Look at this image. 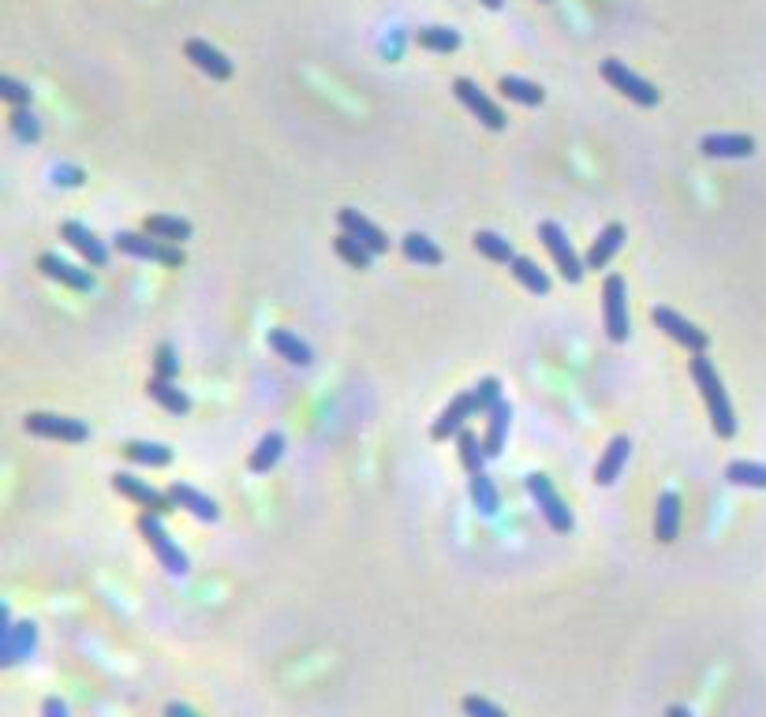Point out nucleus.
Segmentation results:
<instances>
[{
    "mask_svg": "<svg viewBox=\"0 0 766 717\" xmlns=\"http://www.w3.org/2000/svg\"><path fill=\"white\" fill-rule=\"evenodd\" d=\"M124 452H128L131 464H142V467H169L172 464V449L169 445H157V441H131Z\"/></svg>",
    "mask_w": 766,
    "mask_h": 717,
    "instance_id": "72a5a7b5",
    "label": "nucleus"
},
{
    "mask_svg": "<svg viewBox=\"0 0 766 717\" xmlns=\"http://www.w3.org/2000/svg\"><path fill=\"white\" fill-rule=\"evenodd\" d=\"M42 717H71L68 714V703L64 699H57V695H49L42 703Z\"/></svg>",
    "mask_w": 766,
    "mask_h": 717,
    "instance_id": "79ce46f5",
    "label": "nucleus"
},
{
    "mask_svg": "<svg viewBox=\"0 0 766 717\" xmlns=\"http://www.w3.org/2000/svg\"><path fill=\"white\" fill-rule=\"evenodd\" d=\"M497 400H501V381H497V378H483L479 385H471L468 393L456 396L453 404L441 411L438 422H434V430H430V437H434V441H449V437L460 434V430L468 426L471 415H479V411H490Z\"/></svg>",
    "mask_w": 766,
    "mask_h": 717,
    "instance_id": "f257e3e1",
    "label": "nucleus"
},
{
    "mask_svg": "<svg viewBox=\"0 0 766 717\" xmlns=\"http://www.w3.org/2000/svg\"><path fill=\"white\" fill-rule=\"evenodd\" d=\"M509 269H512V277L524 284L531 296H550V277H546L531 258H520V254H516V262H512Z\"/></svg>",
    "mask_w": 766,
    "mask_h": 717,
    "instance_id": "473e14b6",
    "label": "nucleus"
},
{
    "mask_svg": "<svg viewBox=\"0 0 766 717\" xmlns=\"http://www.w3.org/2000/svg\"><path fill=\"white\" fill-rule=\"evenodd\" d=\"M497 90H501L509 101H516V105H527V109H535V105L546 101V90H542L539 83H527V79H520V75H501Z\"/></svg>",
    "mask_w": 766,
    "mask_h": 717,
    "instance_id": "cd10ccee",
    "label": "nucleus"
},
{
    "mask_svg": "<svg viewBox=\"0 0 766 717\" xmlns=\"http://www.w3.org/2000/svg\"><path fill=\"white\" fill-rule=\"evenodd\" d=\"M400 251H404V258L415 262V266H441V258H445L438 243L430 236H423V232H408V236L400 239Z\"/></svg>",
    "mask_w": 766,
    "mask_h": 717,
    "instance_id": "a878e982",
    "label": "nucleus"
},
{
    "mask_svg": "<svg viewBox=\"0 0 766 717\" xmlns=\"http://www.w3.org/2000/svg\"><path fill=\"white\" fill-rule=\"evenodd\" d=\"M165 717H195L187 706H180V703H169V710H165Z\"/></svg>",
    "mask_w": 766,
    "mask_h": 717,
    "instance_id": "c03bdc74",
    "label": "nucleus"
},
{
    "mask_svg": "<svg viewBox=\"0 0 766 717\" xmlns=\"http://www.w3.org/2000/svg\"><path fill=\"white\" fill-rule=\"evenodd\" d=\"M333 247H337V254H341V258L352 269H370V266H374V251H370V247H363L359 239H352L348 232H341V236L333 239Z\"/></svg>",
    "mask_w": 766,
    "mask_h": 717,
    "instance_id": "e433bc0d",
    "label": "nucleus"
},
{
    "mask_svg": "<svg viewBox=\"0 0 766 717\" xmlns=\"http://www.w3.org/2000/svg\"><path fill=\"white\" fill-rule=\"evenodd\" d=\"M116 251L128 254V258H142V262H157V266H172V269L184 266V251H180V247H172L165 239L146 236V232H120V236H116Z\"/></svg>",
    "mask_w": 766,
    "mask_h": 717,
    "instance_id": "39448f33",
    "label": "nucleus"
},
{
    "mask_svg": "<svg viewBox=\"0 0 766 717\" xmlns=\"http://www.w3.org/2000/svg\"><path fill=\"white\" fill-rule=\"evenodd\" d=\"M677 531H681V497L666 490L658 497V512H654V538L669 546V542H677Z\"/></svg>",
    "mask_w": 766,
    "mask_h": 717,
    "instance_id": "412c9836",
    "label": "nucleus"
},
{
    "mask_svg": "<svg viewBox=\"0 0 766 717\" xmlns=\"http://www.w3.org/2000/svg\"><path fill=\"white\" fill-rule=\"evenodd\" d=\"M337 221H341V232H348L352 239H359L363 247H370L374 254H382L389 251V239H385V232L374 221H367L359 210H341L337 213Z\"/></svg>",
    "mask_w": 766,
    "mask_h": 717,
    "instance_id": "6ab92c4d",
    "label": "nucleus"
},
{
    "mask_svg": "<svg viewBox=\"0 0 766 717\" xmlns=\"http://www.w3.org/2000/svg\"><path fill=\"white\" fill-rule=\"evenodd\" d=\"M27 426V434H38V437H53V441H68V445H79L90 437L83 419H71V415H49V411H34L23 419Z\"/></svg>",
    "mask_w": 766,
    "mask_h": 717,
    "instance_id": "9d476101",
    "label": "nucleus"
},
{
    "mask_svg": "<svg viewBox=\"0 0 766 717\" xmlns=\"http://www.w3.org/2000/svg\"><path fill=\"white\" fill-rule=\"evenodd\" d=\"M266 344H270L273 352L281 355L284 363H292V366H311L314 363L311 344H307V340H299L292 329H270Z\"/></svg>",
    "mask_w": 766,
    "mask_h": 717,
    "instance_id": "4be33fe9",
    "label": "nucleus"
},
{
    "mask_svg": "<svg viewBox=\"0 0 766 717\" xmlns=\"http://www.w3.org/2000/svg\"><path fill=\"white\" fill-rule=\"evenodd\" d=\"M176 374H180V359H176V348H172V344H157V355H154V378L176 381Z\"/></svg>",
    "mask_w": 766,
    "mask_h": 717,
    "instance_id": "58836bf2",
    "label": "nucleus"
},
{
    "mask_svg": "<svg viewBox=\"0 0 766 717\" xmlns=\"http://www.w3.org/2000/svg\"><path fill=\"white\" fill-rule=\"evenodd\" d=\"M60 236L68 239L71 247L83 254L94 269H101L105 262H109V247H105V243H101V239L94 236L86 225H79V221H64V225H60Z\"/></svg>",
    "mask_w": 766,
    "mask_h": 717,
    "instance_id": "dca6fc26",
    "label": "nucleus"
},
{
    "mask_svg": "<svg viewBox=\"0 0 766 717\" xmlns=\"http://www.w3.org/2000/svg\"><path fill=\"white\" fill-rule=\"evenodd\" d=\"M184 53H187V60L202 71V75H210V79H217V83L232 79V71H236L232 68V60H228L217 45L202 42V38H191V42L184 45Z\"/></svg>",
    "mask_w": 766,
    "mask_h": 717,
    "instance_id": "4468645a",
    "label": "nucleus"
},
{
    "mask_svg": "<svg viewBox=\"0 0 766 717\" xmlns=\"http://www.w3.org/2000/svg\"><path fill=\"white\" fill-rule=\"evenodd\" d=\"M8 124H12V135L19 142H38V139H42V120L30 113V105H27V109H12Z\"/></svg>",
    "mask_w": 766,
    "mask_h": 717,
    "instance_id": "4c0bfd02",
    "label": "nucleus"
},
{
    "mask_svg": "<svg viewBox=\"0 0 766 717\" xmlns=\"http://www.w3.org/2000/svg\"><path fill=\"white\" fill-rule=\"evenodd\" d=\"M509 422H512V404H509V400H497L494 408L486 411V434H483L486 460H497V456L505 452V437H509Z\"/></svg>",
    "mask_w": 766,
    "mask_h": 717,
    "instance_id": "aec40b11",
    "label": "nucleus"
},
{
    "mask_svg": "<svg viewBox=\"0 0 766 717\" xmlns=\"http://www.w3.org/2000/svg\"><path fill=\"white\" fill-rule=\"evenodd\" d=\"M602 299H606V333H610L613 344H625L628 340V284L621 273H610L606 284H602Z\"/></svg>",
    "mask_w": 766,
    "mask_h": 717,
    "instance_id": "6e6552de",
    "label": "nucleus"
},
{
    "mask_svg": "<svg viewBox=\"0 0 766 717\" xmlns=\"http://www.w3.org/2000/svg\"><path fill=\"white\" fill-rule=\"evenodd\" d=\"M471 247L483 254V258H490V262H501V266H512L516 262V251H512V243L505 236H497V232H475L471 236Z\"/></svg>",
    "mask_w": 766,
    "mask_h": 717,
    "instance_id": "7c9ffc66",
    "label": "nucleus"
},
{
    "mask_svg": "<svg viewBox=\"0 0 766 717\" xmlns=\"http://www.w3.org/2000/svg\"><path fill=\"white\" fill-rule=\"evenodd\" d=\"M34 643H38V628L23 620V624H12V613L0 609V661L4 665H15L34 654Z\"/></svg>",
    "mask_w": 766,
    "mask_h": 717,
    "instance_id": "1a4fd4ad",
    "label": "nucleus"
},
{
    "mask_svg": "<svg viewBox=\"0 0 766 717\" xmlns=\"http://www.w3.org/2000/svg\"><path fill=\"white\" fill-rule=\"evenodd\" d=\"M699 150H703V157H752L755 139L740 135V131H714V135H703Z\"/></svg>",
    "mask_w": 766,
    "mask_h": 717,
    "instance_id": "a211bd4d",
    "label": "nucleus"
},
{
    "mask_svg": "<svg viewBox=\"0 0 766 717\" xmlns=\"http://www.w3.org/2000/svg\"><path fill=\"white\" fill-rule=\"evenodd\" d=\"M38 269H42L45 277H53V281L75 288V292H90V288H94V273L83 266H71V262H64L60 254H42V258H38Z\"/></svg>",
    "mask_w": 766,
    "mask_h": 717,
    "instance_id": "f3484780",
    "label": "nucleus"
},
{
    "mask_svg": "<svg viewBox=\"0 0 766 717\" xmlns=\"http://www.w3.org/2000/svg\"><path fill=\"white\" fill-rule=\"evenodd\" d=\"M666 717H692V714H688V706H669Z\"/></svg>",
    "mask_w": 766,
    "mask_h": 717,
    "instance_id": "a18cd8bd",
    "label": "nucleus"
},
{
    "mask_svg": "<svg viewBox=\"0 0 766 717\" xmlns=\"http://www.w3.org/2000/svg\"><path fill=\"white\" fill-rule=\"evenodd\" d=\"M456 441H460V464H464V471L468 475H483V467H486V449H483V441L471 434L468 426L456 434Z\"/></svg>",
    "mask_w": 766,
    "mask_h": 717,
    "instance_id": "f704fd0d",
    "label": "nucleus"
},
{
    "mask_svg": "<svg viewBox=\"0 0 766 717\" xmlns=\"http://www.w3.org/2000/svg\"><path fill=\"white\" fill-rule=\"evenodd\" d=\"M142 232H146V236H154V239H165V243H184V239H191V221L154 213V217H146V221H142Z\"/></svg>",
    "mask_w": 766,
    "mask_h": 717,
    "instance_id": "393cba45",
    "label": "nucleus"
},
{
    "mask_svg": "<svg viewBox=\"0 0 766 717\" xmlns=\"http://www.w3.org/2000/svg\"><path fill=\"white\" fill-rule=\"evenodd\" d=\"M146 393L154 396V400L165 411H172V415H187V411H191V400H187L184 389H176V381L150 378V381H146Z\"/></svg>",
    "mask_w": 766,
    "mask_h": 717,
    "instance_id": "c85d7f7f",
    "label": "nucleus"
},
{
    "mask_svg": "<svg viewBox=\"0 0 766 717\" xmlns=\"http://www.w3.org/2000/svg\"><path fill=\"white\" fill-rule=\"evenodd\" d=\"M453 94H456L460 101H464V105H468V113H471V116H479V124H483V127H490V131H505V124H509V116H505V109L486 98L483 90L471 83V79H456V83H453Z\"/></svg>",
    "mask_w": 766,
    "mask_h": 717,
    "instance_id": "f8f14e48",
    "label": "nucleus"
},
{
    "mask_svg": "<svg viewBox=\"0 0 766 717\" xmlns=\"http://www.w3.org/2000/svg\"><path fill=\"white\" fill-rule=\"evenodd\" d=\"M464 714L468 717H509L501 706H494L490 699H483V695H464Z\"/></svg>",
    "mask_w": 766,
    "mask_h": 717,
    "instance_id": "a19ab883",
    "label": "nucleus"
},
{
    "mask_svg": "<svg viewBox=\"0 0 766 717\" xmlns=\"http://www.w3.org/2000/svg\"><path fill=\"white\" fill-rule=\"evenodd\" d=\"M527 493H531V501L539 505L542 520L550 523V531H557V535H568V531L576 527V520H572V508L561 501V493L554 490V482H550L546 475L531 471V475H527Z\"/></svg>",
    "mask_w": 766,
    "mask_h": 717,
    "instance_id": "20e7f679",
    "label": "nucleus"
},
{
    "mask_svg": "<svg viewBox=\"0 0 766 717\" xmlns=\"http://www.w3.org/2000/svg\"><path fill=\"white\" fill-rule=\"evenodd\" d=\"M542 4H546V0H542Z\"/></svg>",
    "mask_w": 766,
    "mask_h": 717,
    "instance_id": "de8ad7c7",
    "label": "nucleus"
},
{
    "mask_svg": "<svg viewBox=\"0 0 766 717\" xmlns=\"http://www.w3.org/2000/svg\"><path fill=\"white\" fill-rule=\"evenodd\" d=\"M483 4L490 8V12H501V8H505V0H483Z\"/></svg>",
    "mask_w": 766,
    "mask_h": 717,
    "instance_id": "49530a36",
    "label": "nucleus"
},
{
    "mask_svg": "<svg viewBox=\"0 0 766 717\" xmlns=\"http://www.w3.org/2000/svg\"><path fill=\"white\" fill-rule=\"evenodd\" d=\"M113 490L120 493V497L135 501V505H142L146 512H154V516H165L169 508H176L169 501V493H157L154 486H146L142 478L128 475V471H116V475H113Z\"/></svg>",
    "mask_w": 766,
    "mask_h": 717,
    "instance_id": "ddd939ff",
    "label": "nucleus"
},
{
    "mask_svg": "<svg viewBox=\"0 0 766 717\" xmlns=\"http://www.w3.org/2000/svg\"><path fill=\"white\" fill-rule=\"evenodd\" d=\"M0 98L12 101L15 109H27L30 98H34V90H30L27 83H19V79H12V75H4V79H0Z\"/></svg>",
    "mask_w": 766,
    "mask_h": 717,
    "instance_id": "ea45409f",
    "label": "nucleus"
},
{
    "mask_svg": "<svg viewBox=\"0 0 766 717\" xmlns=\"http://www.w3.org/2000/svg\"><path fill=\"white\" fill-rule=\"evenodd\" d=\"M651 322L662 329V333H669V337L677 340V344H684L692 355H703L710 348V337L699 329V325H692L688 318H681L677 310H669V307H654L651 310Z\"/></svg>",
    "mask_w": 766,
    "mask_h": 717,
    "instance_id": "9b49d317",
    "label": "nucleus"
},
{
    "mask_svg": "<svg viewBox=\"0 0 766 717\" xmlns=\"http://www.w3.org/2000/svg\"><path fill=\"white\" fill-rule=\"evenodd\" d=\"M57 183H68V187H75V183H83V172H79V169H57Z\"/></svg>",
    "mask_w": 766,
    "mask_h": 717,
    "instance_id": "37998d69",
    "label": "nucleus"
},
{
    "mask_svg": "<svg viewBox=\"0 0 766 717\" xmlns=\"http://www.w3.org/2000/svg\"><path fill=\"white\" fill-rule=\"evenodd\" d=\"M539 239L546 243V251L554 254L557 273H561V277H565L568 284H580V281H583V269H587V262H583L580 254H576V247L568 243L565 228L557 225V221H542V225H539Z\"/></svg>",
    "mask_w": 766,
    "mask_h": 717,
    "instance_id": "0eeeda50",
    "label": "nucleus"
},
{
    "mask_svg": "<svg viewBox=\"0 0 766 717\" xmlns=\"http://www.w3.org/2000/svg\"><path fill=\"white\" fill-rule=\"evenodd\" d=\"M468 497H471V505L483 512L486 520H494L497 516V508H501V493H497V486L490 482V475H471L468 478Z\"/></svg>",
    "mask_w": 766,
    "mask_h": 717,
    "instance_id": "c756f323",
    "label": "nucleus"
},
{
    "mask_svg": "<svg viewBox=\"0 0 766 717\" xmlns=\"http://www.w3.org/2000/svg\"><path fill=\"white\" fill-rule=\"evenodd\" d=\"M169 501L176 508L191 512V516H195V520H202V523H217V520H221V508H217V501H213V497H206V493H199L195 486H187V482H172V486H169Z\"/></svg>",
    "mask_w": 766,
    "mask_h": 717,
    "instance_id": "2eb2a0df",
    "label": "nucleus"
},
{
    "mask_svg": "<svg viewBox=\"0 0 766 717\" xmlns=\"http://www.w3.org/2000/svg\"><path fill=\"white\" fill-rule=\"evenodd\" d=\"M725 478L733 486H752V490H766V464H752V460H733L725 467Z\"/></svg>",
    "mask_w": 766,
    "mask_h": 717,
    "instance_id": "c9c22d12",
    "label": "nucleus"
},
{
    "mask_svg": "<svg viewBox=\"0 0 766 717\" xmlns=\"http://www.w3.org/2000/svg\"><path fill=\"white\" fill-rule=\"evenodd\" d=\"M621 243H625V225H617V221H613V225L602 228V232H598V239L591 243L587 258H583V262H587V269H602V266H606L613 254L621 251Z\"/></svg>",
    "mask_w": 766,
    "mask_h": 717,
    "instance_id": "b1692460",
    "label": "nucleus"
},
{
    "mask_svg": "<svg viewBox=\"0 0 766 717\" xmlns=\"http://www.w3.org/2000/svg\"><path fill=\"white\" fill-rule=\"evenodd\" d=\"M628 452H632V441H628L625 434L613 437L610 449L602 452V460H598V467H595L598 486H613V482L621 478V471H625V464H628Z\"/></svg>",
    "mask_w": 766,
    "mask_h": 717,
    "instance_id": "5701e85b",
    "label": "nucleus"
},
{
    "mask_svg": "<svg viewBox=\"0 0 766 717\" xmlns=\"http://www.w3.org/2000/svg\"><path fill=\"white\" fill-rule=\"evenodd\" d=\"M139 531H142V538L150 542L154 557L161 561V568H165L169 576H187V572H191V561H187V553L176 546V542L169 538V531L161 527V516H154V512H142V516H139Z\"/></svg>",
    "mask_w": 766,
    "mask_h": 717,
    "instance_id": "7ed1b4c3",
    "label": "nucleus"
},
{
    "mask_svg": "<svg viewBox=\"0 0 766 717\" xmlns=\"http://www.w3.org/2000/svg\"><path fill=\"white\" fill-rule=\"evenodd\" d=\"M602 79L613 86V90H621L628 101H636V105H643V109H654L658 101H662V94H658V86H651L643 75H636V71L628 68L625 60H602Z\"/></svg>",
    "mask_w": 766,
    "mask_h": 717,
    "instance_id": "423d86ee",
    "label": "nucleus"
},
{
    "mask_svg": "<svg viewBox=\"0 0 766 717\" xmlns=\"http://www.w3.org/2000/svg\"><path fill=\"white\" fill-rule=\"evenodd\" d=\"M692 378H696L699 393H703V400H707L710 426H714V434L729 441V437L737 434V415H733V404H729V396H725L722 374H718V366L707 359V352L692 355Z\"/></svg>",
    "mask_w": 766,
    "mask_h": 717,
    "instance_id": "f03ea898",
    "label": "nucleus"
},
{
    "mask_svg": "<svg viewBox=\"0 0 766 717\" xmlns=\"http://www.w3.org/2000/svg\"><path fill=\"white\" fill-rule=\"evenodd\" d=\"M281 456H284V434L270 430V434L258 441V449L251 452V460H247V467H251L255 475H270L273 467L281 464Z\"/></svg>",
    "mask_w": 766,
    "mask_h": 717,
    "instance_id": "bb28decb",
    "label": "nucleus"
},
{
    "mask_svg": "<svg viewBox=\"0 0 766 717\" xmlns=\"http://www.w3.org/2000/svg\"><path fill=\"white\" fill-rule=\"evenodd\" d=\"M415 45L430 49V53H456L460 49V34L453 27H419L415 30Z\"/></svg>",
    "mask_w": 766,
    "mask_h": 717,
    "instance_id": "2f4dec72",
    "label": "nucleus"
}]
</instances>
